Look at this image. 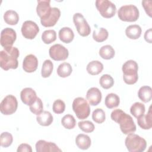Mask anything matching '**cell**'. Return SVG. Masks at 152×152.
I'll use <instances>...</instances> for the list:
<instances>
[{"mask_svg":"<svg viewBox=\"0 0 152 152\" xmlns=\"http://www.w3.org/2000/svg\"><path fill=\"white\" fill-rule=\"evenodd\" d=\"M111 119L119 124L122 133L128 135L136 131V125L132 118L119 109L113 110L110 115Z\"/></svg>","mask_w":152,"mask_h":152,"instance_id":"6da1fadb","label":"cell"},{"mask_svg":"<svg viewBox=\"0 0 152 152\" xmlns=\"http://www.w3.org/2000/svg\"><path fill=\"white\" fill-rule=\"evenodd\" d=\"M19 50L15 47L4 48L0 52V66L2 69L8 71L10 69H16L18 65V58Z\"/></svg>","mask_w":152,"mask_h":152,"instance_id":"7a4b0ae2","label":"cell"},{"mask_svg":"<svg viewBox=\"0 0 152 152\" xmlns=\"http://www.w3.org/2000/svg\"><path fill=\"white\" fill-rule=\"evenodd\" d=\"M138 64L134 60H128L123 64V79L126 84L131 85L137 83L138 79Z\"/></svg>","mask_w":152,"mask_h":152,"instance_id":"3957f363","label":"cell"},{"mask_svg":"<svg viewBox=\"0 0 152 152\" xmlns=\"http://www.w3.org/2000/svg\"><path fill=\"white\" fill-rule=\"evenodd\" d=\"M125 144L130 152H142L147 147L145 140L134 133L128 134L125 140Z\"/></svg>","mask_w":152,"mask_h":152,"instance_id":"277c9868","label":"cell"},{"mask_svg":"<svg viewBox=\"0 0 152 152\" xmlns=\"http://www.w3.org/2000/svg\"><path fill=\"white\" fill-rule=\"evenodd\" d=\"M118 16L119 18L126 22L136 21L140 16V12L138 8L134 5H123L118 10Z\"/></svg>","mask_w":152,"mask_h":152,"instance_id":"5b68a950","label":"cell"},{"mask_svg":"<svg viewBox=\"0 0 152 152\" xmlns=\"http://www.w3.org/2000/svg\"><path fill=\"white\" fill-rule=\"evenodd\" d=\"M72 109L79 119H84L90 114V107L87 101L81 97L75 98L72 102Z\"/></svg>","mask_w":152,"mask_h":152,"instance_id":"8992f818","label":"cell"},{"mask_svg":"<svg viewBox=\"0 0 152 152\" xmlns=\"http://www.w3.org/2000/svg\"><path fill=\"white\" fill-rule=\"evenodd\" d=\"M97 10L104 18H109L113 17L116 12V7L112 2L109 0H97L95 2Z\"/></svg>","mask_w":152,"mask_h":152,"instance_id":"52a82bcc","label":"cell"},{"mask_svg":"<svg viewBox=\"0 0 152 152\" xmlns=\"http://www.w3.org/2000/svg\"><path fill=\"white\" fill-rule=\"evenodd\" d=\"M18 102L16 97L11 94L7 95L0 104L1 112L5 115H10L15 113L17 109Z\"/></svg>","mask_w":152,"mask_h":152,"instance_id":"ba28073f","label":"cell"},{"mask_svg":"<svg viewBox=\"0 0 152 152\" xmlns=\"http://www.w3.org/2000/svg\"><path fill=\"white\" fill-rule=\"evenodd\" d=\"M73 22L80 36L86 37L90 34V27L82 14L79 12L74 14L73 15Z\"/></svg>","mask_w":152,"mask_h":152,"instance_id":"9c48e42d","label":"cell"},{"mask_svg":"<svg viewBox=\"0 0 152 152\" xmlns=\"http://www.w3.org/2000/svg\"><path fill=\"white\" fill-rule=\"evenodd\" d=\"M50 57L54 61H60L66 59L69 55L68 50L61 44H55L49 50Z\"/></svg>","mask_w":152,"mask_h":152,"instance_id":"30bf717a","label":"cell"},{"mask_svg":"<svg viewBox=\"0 0 152 152\" xmlns=\"http://www.w3.org/2000/svg\"><path fill=\"white\" fill-rule=\"evenodd\" d=\"M21 31L23 37L27 39H33L39 32L37 24L31 20H27L23 23Z\"/></svg>","mask_w":152,"mask_h":152,"instance_id":"8fae6325","label":"cell"},{"mask_svg":"<svg viewBox=\"0 0 152 152\" xmlns=\"http://www.w3.org/2000/svg\"><path fill=\"white\" fill-rule=\"evenodd\" d=\"M17 38L15 31L10 27H6L1 31L0 43L4 48L12 47Z\"/></svg>","mask_w":152,"mask_h":152,"instance_id":"7c38bea8","label":"cell"},{"mask_svg":"<svg viewBox=\"0 0 152 152\" xmlns=\"http://www.w3.org/2000/svg\"><path fill=\"white\" fill-rule=\"evenodd\" d=\"M61 16V11L58 8H52L50 14L45 18L40 20L41 24L45 27L54 26Z\"/></svg>","mask_w":152,"mask_h":152,"instance_id":"4fadbf2b","label":"cell"},{"mask_svg":"<svg viewBox=\"0 0 152 152\" xmlns=\"http://www.w3.org/2000/svg\"><path fill=\"white\" fill-rule=\"evenodd\" d=\"M38 66V60L37 57L33 55H27L23 62V69L26 72L31 73L34 72Z\"/></svg>","mask_w":152,"mask_h":152,"instance_id":"5bb4252c","label":"cell"},{"mask_svg":"<svg viewBox=\"0 0 152 152\" xmlns=\"http://www.w3.org/2000/svg\"><path fill=\"white\" fill-rule=\"evenodd\" d=\"M50 0H38L36 7V12L40 20L46 18L50 13L52 7H50Z\"/></svg>","mask_w":152,"mask_h":152,"instance_id":"9a60e30c","label":"cell"},{"mask_svg":"<svg viewBox=\"0 0 152 152\" xmlns=\"http://www.w3.org/2000/svg\"><path fill=\"white\" fill-rule=\"evenodd\" d=\"M20 98L24 104L27 106H30L36 100L37 97L36 91L33 88L26 87L21 90L20 93Z\"/></svg>","mask_w":152,"mask_h":152,"instance_id":"2e32d148","label":"cell"},{"mask_svg":"<svg viewBox=\"0 0 152 152\" xmlns=\"http://www.w3.org/2000/svg\"><path fill=\"white\" fill-rule=\"evenodd\" d=\"M36 150L37 152L62 151V150L56 144L43 140H40L37 141L36 143Z\"/></svg>","mask_w":152,"mask_h":152,"instance_id":"e0dca14e","label":"cell"},{"mask_svg":"<svg viewBox=\"0 0 152 152\" xmlns=\"http://www.w3.org/2000/svg\"><path fill=\"white\" fill-rule=\"evenodd\" d=\"M102 93L97 87H91L87 91L86 98L91 106H97L102 100Z\"/></svg>","mask_w":152,"mask_h":152,"instance_id":"ac0fdd59","label":"cell"},{"mask_svg":"<svg viewBox=\"0 0 152 152\" xmlns=\"http://www.w3.org/2000/svg\"><path fill=\"white\" fill-rule=\"evenodd\" d=\"M137 123L143 129H150L152 127V112L151 106L147 114L142 115L137 118Z\"/></svg>","mask_w":152,"mask_h":152,"instance_id":"d6986e66","label":"cell"},{"mask_svg":"<svg viewBox=\"0 0 152 152\" xmlns=\"http://www.w3.org/2000/svg\"><path fill=\"white\" fill-rule=\"evenodd\" d=\"M58 34L60 40L65 43H69L73 40L74 37L72 30L68 27H64L61 28Z\"/></svg>","mask_w":152,"mask_h":152,"instance_id":"ffe728a7","label":"cell"},{"mask_svg":"<svg viewBox=\"0 0 152 152\" xmlns=\"http://www.w3.org/2000/svg\"><path fill=\"white\" fill-rule=\"evenodd\" d=\"M77 146L81 150H87L91 145V139L87 135L84 134H78L75 138Z\"/></svg>","mask_w":152,"mask_h":152,"instance_id":"44dd1931","label":"cell"},{"mask_svg":"<svg viewBox=\"0 0 152 152\" xmlns=\"http://www.w3.org/2000/svg\"><path fill=\"white\" fill-rule=\"evenodd\" d=\"M142 30L138 24H132L128 26L125 29L126 36L130 39H138L141 35Z\"/></svg>","mask_w":152,"mask_h":152,"instance_id":"7402d4cb","label":"cell"},{"mask_svg":"<svg viewBox=\"0 0 152 152\" xmlns=\"http://www.w3.org/2000/svg\"><path fill=\"white\" fill-rule=\"evenodd\" d=\"M36 121L40 125L47 126L51 125L53 121V118L51 113L49 111H43L37 115Z\"/></svg>","mask_w":152,"mask_h":152,"instance_id":"603a6c76","label":"cell"},{"mask_svg":"<svg viewBox=\"0 0 152 152\" xmlns=\"http://www.w3.org/2000/svg\"><path fill=\"white\" fill-rule=\"evenodd\" d=\"M86 69L89 74L96 75L102 72L103 69V65L99 61H92L87 64Z\"/></svg>","mask_w":152,"mask_h":152,"instance_id":"cb8c5ba5","label":"cell"},{"mask_svg":"<svg viewBox=\"0 0 152 152\" xmlns=\"http://www.w3.org/2000/svg\"><path fill=\"white\" fill-rule=\"evenodd\" d=\"M139 99L144 103L151 101L152 98V89L150 86H144L140 87L138 92Z\"/></svg>","mask_w":152,"mask_h":152,"instance_id":"d4e9b609","label":"cell"},{"mask_svg":"<svg viewBox=\"0 0 152 152\" xmlns=\"http://www.w3.org/2000/svg\"><path fill=\"white\" fill-rule=\"evenodd\" d=\"M120 103L119 97L115 93L108 94L104 100V104L108 109H113L119 106Z\"/></svg>","mask_w":152,"mask_h":152,"instance_id":"484cf974","label":"cell"},{"mask_svg":"<svg viewBox=\"0 0 152 152\" xmlns=\"http://www.w3.org/2000/svg\"><path fill=\"white\" fill-rule=\"evenodd\" d=\"M5 22L9 25H16L19 21V16L17 12L14 10H8L4 14Z\"/></svg>","mask_w":152,"mask_h":152,"instance_id":"4316f807","label":"cell"},{"mask_svg":"<svg viewBox=\"0 0 152 152\" xmlns=\"http://www.w3.org/2000/svg\"><path fill=\"white\" fill-rule=\"evenodd\" d=\"M115 55V51L113 47L109 45L103 46L99 50V55L104 59H112Z\"/></svg>","mask_w":152,"mask_h":152,"instance_id":"83f0119b","label":"cell"},{"mask_svg":"<svg viewBox=\"0 0 152 152\" xmlns=\"http://www.w3.org/2000/svg\"><path fill=\"white\" fill-rule=\"evenodd\" d=\"M56 71L58 76L62 78H66L71 74L72 68L70 64L63 62L58 66Z\"/></svg>","mask_w":152,"mask_h":152,"instance_id":"f1b7e54d","label":"cell"},{"mask_svg":"<svg viewBox=\"0 0 152 152\" xmlns=\"http://www.w3.org/2000/svg\"><path fill=\"white\" fill-rule=\"evenodd\" d=\"M109 36L107 30L103 27L94 30L93 33V38L97 42H103L106 40Z\"/></svg>","mask_w":152,"mask_h":152,"instance_id":"f546056e","label":"cell"},{"mask_svg":"<svg viewBox=\"0 0 152 152\" xmlns=\"http://www.w3.org/2000/svg\"><path fill=\"white\" fill-rule=\"evenodd\" d=\"M145 111V106L140 102L134 103L130 108L131 113L136 118L144 114Z\"/></svg>","mask_w":152,"mask_h":152,"instance_id":"4dcf8cb0","label":"cell"},{"mask_svg":"<svg viewBox=\"0 0 152 152\" xmlns=\"http://www.w3.org/2000/svg\"><path fill=\"white\" fill-rule=\"evenodd\" d=\"M53 69V64L52 62L49 59L45 60L42 65V70H41V75L43 78H48L49 77Z\"/></svg>","mask_w":152,"mask_h":152,"instance_id":"1f68e13d","label":"cell"},{"mask_svg":"<svg viewBox=\"0 0 152 152\" xmlns=\"http://www.w3.org/2000/svg\"><path fill=\"white\" fill-rule=\"evenodd\" d=\"M56 39V33L54 30H47L43 32L42 40L45 44H50Z\"/></svg>","mask_w":152,"mask_h":152,"instance_id":"d6a6232c","label":"cell"},{"mask_svg":"<svg viewBox=\"0 0 152 152\" xmlns=\"http://www.w3.org/2000/svg\"><path fill=\"white\" fill-rule=\"evenodd\" d=\"M100 86L104 89H109L114 84V80L112 77L109 74H103L99 80Z\"/></svg>","mask_w":152,"mask_h":152,"instance_id":"836d02e7","label":"cell"},{"mask_svg":"<svg viewBox=\"0 0 152 152\" xmlns=\"http://www.w3.org/2000/svg\"><path fill=\"white\" fill-rule=\"evenodd\" d=\"M61 124L66 129H71L75 127L76 125V121L72 115L67 114L64 116L62 118Z\"/></svg>","mask_w":152,"mask_h":152,"instance_id":"e575fe53","label":"cell"},{"mask_svg":"<svg viewBox=\"0 0 152 152\" xmlns=\"http://www.w3.org/2000/svg\"><path fill=\"white\" fill-rule=\"evenodd\" d=\"M13 141V137L11 134L8 132H4L0 135V144L2 147L10 146Z\"/></svg>","mask_w":152,"mask_h":152,"instance_id":"d590c367","label":"cell"},{"mask_svg":"<svg viewBox=\"0 0 152 152\" xmlns=\"http://www.w3.org/2000/svg\"><path fill=\"white\" fill-rule=\"evenodd\" d=\"M93 120L97 124H102L106 119V115L104 111L100 109H96L92 113Z\"/></svg>","mask_w":152,"mask_h":152,"instance_id":"8d00e7d4","label":"cell"},{"mask_svg":"<svg viewBox=\"0 0 152 152\" xmlns=\"http://www.w3.org/2000/svg\"><path fill=\"white\" fill-rule=\"evenodd\" d=\"M29 106H30V111L33 114H35L36 115H39L43 111V102L39 97H37L36 100Z\"/></svg>","mask_w":152,"mask_h":152,"instance_id":"74e56055","label":"cell"},{"mask_svg":"<svg viewBox=\"0 0 152 152\" xmlns=\"http://www.w3.org/2000/svg\"><path fill=\"white\" fill-rule=\"evenodd\" d=\"M78 125L81 130L86 133H90L93 132L95 128L93 123L90 121H80L78 123Z\"/></svg>","mask_w":152,"mask_h":152,"instance_id":"f35d334b","label":"cell"},{"mask_svg":"<svg viewBox=\"0 0 152 152\" xmlns=\"http://www.w3.org/2000/svg\"><path fill=\"white\" fill-rule=\"evenodd\" d=\"M65 109V104L64 102L61 99L56 100L52 105V110L56 114L62 113Z\"/></svg>","mask_w":152,"mask_h":152,"instance_id":"ab89813d","label":"cell"},{"mask_svg":"<svg viewBox=\"0 0 152 152\" xmlns=\"http://www.w3.org/2000/svg\"><path fill=\"white\" fill-rule=\"evenodd\" d=\"M142 6L143 7L146 14L151 17V1H142Z\"/></svg>","mask_w":152,"mask_h":152,"instance_id":"60d3db41","label":"cell"},{"mask_svg":"<svg viewBox=\"0 0 152 152\" xmlns=\"http://www.w3.org/2000/svg\"><path fill=\"white\" fill-rule=\"evenodd\" d=\"M17 152H31L32 151V148L31 147L26 143H22L17 148Z\"/></svg>","mask_w":152,"mask_h":152,"instance_id":"b9f144b4","label":"cell"},{"mask_svg":"<svg viewBox=\"0 0 152 152\" xmlns=\"http://www.w3.org/2000/svg\"><path fill=\"white\" fill-rule=\"evenodd\" d=\"M151 28H149L144 33V39L149 43H151Z\"/></svg>","mask_w":152,"mask_h":152,"instance_id":"7bdbcfd3","label":"cell"}]
</instances>
